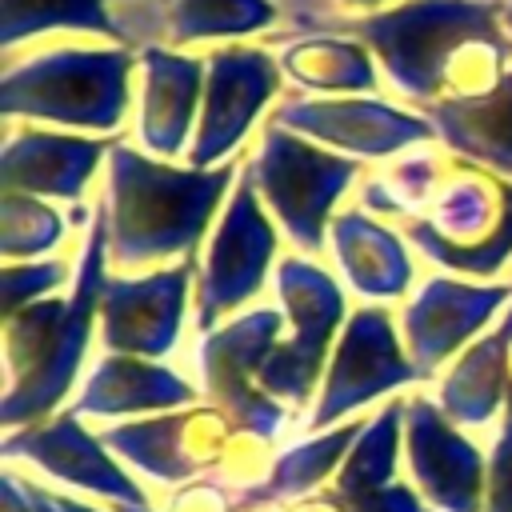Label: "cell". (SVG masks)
<instances>
[{
    "instance_id": "52a82bcc",
    "label": "cell",
    "mask_w": 512,
    "mask_h": 512,
    "mask_svg": "<svg viewBox=\"0 0 512 512\" xmlns=\"http://www.w3.org/2000/svg\"><path fill=\"white\" fill-rule=\"evenodd\" d=\"M272 284L280 312L288 316V336L260 368V388L288 408H304L316 404L312 396L320 392L328 356L340 340V328L348 324L344 284L304 252L280 256Z\"/></svg>"
},
{
    "instance_id": "f1b7e54d",
    "label": "cell",
    "mask_w": 512,
    "mask_h": 512,
    "mask_svg": "<svg viewBox=\"0 0 512 512\" xmlns=\"http://www.w3.org/2000/svg\"><path fill=\"white\" fill-rule=\"evenodd\" d=\"M444 172H448V160H440L436 152H416V156L392 164L384 176L364 180L360 184V208H368L380 220L384 216L416 220V216H424L428 200L436 196Z\"/></svg>"
},
{
    "instance_id": "cb8c5ba5",
    "label": "cell",
    "mask_w": 512,
    "mask_h": 512,
    "mask_svg": "<svg viewBox=\"0 0 512 512\" xmlns=\"http://www.w3.org/2000/svg\"><path fill=\"white\" fill-rule=\"evenodd\" d=\"M424 112L452 156L512 180V68L492 92L444 96Z\"/></svg>"
},
{
    "instance_id": "74e56055",
    "label": "cell",
    "mask_w": 512,
    "mask_h": 512,
    "mask_svg": "<svg viewBox=\"0 0 512 512\" xmlns=\"http://www.w3.org/2000/svg\"><path fill=\"white\" fill-rule=\"evenodd\" d=\"M112 8H136V4H148V0H108Z\"/></svg>"
},
{
    "instance_id": "2e32d148",
    "label": "cell",
    "mask_w": 512,
    "mask_h": 512,
    "mask_svg": "<svg viewBox=\"0 0 512 512\" xmlns=\"http://www.w3.org/2000/svg\"><path fill=\"white\" fill-rule=\"evenodd\" d=\"M404 468L432 512H484L488 504V456L436 396H404Z\"/></svg>"
},
{
    "instance_id": "5b68a950",
    "label": "cell",
    "mask_w": 512,
    "mask_h": 512,
    "mask_svg": "<svg viewBox=\"0 0 512 512\" xmlns=\"http://www.w3.org/2000/svg\"><path fill=\"white\" fill-rule=\"evenodd\" d=\"M404 236L444 272L472 280L504 272L512 264V180L456 156L424 216L404 220Z\"/></svg>"
},
{
    "instance_id": "836d02e7",
    "label": "cell",
    "mask_w": 512,
    "mask_h": 512,
    "mask_svg": "<svg viewBox=\"0 0 512 512\" xmlns=\"http://www.w3.org/2000/svg\"><path fill=\"white\" fill-rule=\"evenodd\" d=\"M4 512H32V504L24 496V484H20V476L12 468L4 472Z\"/></svg>"
},
{
    "instance_id": "e575fe53",
    "label": "cell",
    "mask_w": 512,
    "mask_h": 512,
    "mask_svg": "<svg viewBox=\"0 0 512 512\" xmlns=\"http://www.w3.org/2000/svg\"><path fill=\"white\" fill-rule=\"evenodd\" d=\"M20 484H24V496H28L32 512H60V504H56V496L48 488H40L36 480H20Z\"/></svg>"
},
{
    "instance_id": "d4e9b609",
    "label": "cell",
    "mask_w": 512,
    "mask_h": 512,
    "mask_svg": "<svg viewBox=\"0 0 512 512\" xmlns=\"http://www.w3.org/2000/svg\"><path fill=\"white\" fill-rule=\"evenodd\" d=\"M280 68L308 96H372L380 84L376 56L344 32L292 36L280 52Z\"/></svg>"
},
{
    "instance_id": "9a60e30c",
    "label": "cell",
    "mask_w": 512,
    "mask_h": 512,
    "mask_svg": "<svg viewBox=\"0 0 512 512\" xmlns=\"http://www.w3.org/2000/svg\"><path fill=\"white\" fill-rule=\"evenodd\" d=\"M512 280H460V276H428L400 304V336L412 364L424 380H436L476 336L488 332L492 320L508 312Z\"/></svg>"
},
{
    "instance_id": "30bf717a",
    "label": "cell",
    "mask_w": 512,
    "mask_h": 512,
    "mask_svg": "<svg viewBox=\"0 0 512 512\" xmlns=\"http://www.w3.org/2000/svg\"><path fill=\"white\" fill-rule=\"evenodd\" d=\"M408 384H428V380L412 364L404 336L396 328V316L384 304H360L348 312V324L340 328V340L328 356V368L308 416V432H324L344 420H356L360 408Z\"/></svg>"
},
{
    "instance_id": "83f0119b",
    "label": "cell",
    "mask_w": 512,
    "mask_h": 512,
    "mask_svg": "<svg viewBox=\"0 0 512 512\" xmlns=\"http://www.w3.org/2000/svg\"><path fill=\"white\" fill-rule=\"evenodd\" d=\"M48 32H84L132 48L128 28L108 0H4V52H16V44Z\"/></svg>"
},
{
    "instance_id": "484cf974",
    "label": "cell",
    "mask_w": 512,
    "mask_h": 512,
    "mask_svg": "<svg viewBox=\"0 0 512 512\" xmlns=\"http://www.w3.org/2000/svg\"><path fill=\"white\" fill-rule=\"evenodd\" d=\"M400 448H404V396L388 400L380 412H372L356 436V444L348 448L340 472L332 476L324 504L336 512L356 508L360 500L384 492L396 484V468H400Z\"/></svg>"
},
{
    "instance_id": "ac0fdd59",
    "label": "cell",
    "mask_w": 512,
    "mask_h": 512,
    "mask_svg": "<svg viewBox=\"0 0 512 512\" xmlns=\"http://www.w3.org/2000/svg\"><path fill=\"white\" fill-rule=\"evenodd\" d=\"M204 56L176 52L168 44L136 48V148L156 160H180L192 148L204 104Z\"/></svg>"
},
{
    "instance_id": "8d00e7d4",
    "label": "cell",
    "mask_w": 512,
    "mask_h": 512,
    "mask_svg": "<svg viewBox=\"0 0 512 512\" xmlns=\"http://www.w3.org/2000/svg\"><path fill=\"white\" fill-rule=\"evenodd\" d=\"M52 496H56L60 512H104V508H92V504H84V500H76V496H60V492H52Z\"/></svg>"
},
{
    "instance_id": "ffe728a7",
    "label": "cell",
    "mask_w": 512,
    "mask_h": 512,
    "mask_svg": "<svg viewBox=\"0 0 512 512\" xmlns=\"http://www.w3.org/2000/svg\"><path fill=\"white\" fill-rule=\"evenodd\" d=\"M128 28L132 48L144 44H204V40H244L268 36L284 24L276 0H148L136 8H116Z\"/></svg>"
},
{
    "instance_id": "277c9868",
    "label": "cell",
    "mask_w": 512,
    "mask_h": 512,
    "mask_svg": "<svg viewBox=\"0 0 512 512\" xmlns=\"http://www.w3.org/2000/svg\"><path fill=\"white\" fill-rule=\"evenodd\" d=\"M136 48L108 44H52L28 56H4L0 108L12 120L44 128H76L84 136H112L132 108Z\"/></svg>"
},
{
    "instance_id": "f35d334b",
    "label": "cell",
    "mask_w": 512,
    "mask_h": 512,
    "mask_svg": "<svg viewBox=\"0 0 512 512\" xmlns=\"http://www.w3.org/2000/svg\"><path fill=\"white\" fill-rule=\"evenodd\" d=\"M112 512H156V508H124V504H112Z\"/></svg>"
},
{
    "instance_id": "4fadbf2b",
    "label": "cell",
    "mask_w": 512,
    "mask_h": 512,
    "mask_svg": "<svg viewBox=\"0 0 512 512\" xmlns=\"http://www.w3.org/2000/svg\"><path fill=\"white\" fill-rule=\"evenodd\" d=\"M200 256H188L168 268L108 276L100 296V344L104 352L164 360L184 332L188 304L196 292Z\"/></svg>"
},
{
    "instance_id": "5bb4252c",
    "label": "cell",
    "mask_w": 512,
    "mask_h": 512,
    "mask_svg": "<svg viewBox=\"0 0 512 512\" xmlns=\"http://www.w3.org/2000/svg\"><path fill=\"white\" fill-rule=\"evenodd\" d=\"M236 428L212 404H192L160 416L120 420L100 432L120 464H132L152 484H192L224 464Z\"/></svg>"
},
{
    "instance_id": "7402d4cb",
    "label": "cell",
    "mask_w": 512,
    "mask_h": 512,
    "mask_svg": "<svg viewBox=\"0 0 512 512\" xmlns=\"http://www.w3.org/2000/svg\"><path fill=\"white\" fill-rule=\"evenodd\" d=\"M328 248L340 272V284L368 304L408 300L416 280V260L408 252V236L372 216L368 208L352 204L332 216Z\"/></svg>"
},
{
    "instance_id": "d6986e66",
    "label": "cell",
    "mask_w": 512,
    "mask_h": 512,
    "mask_svg": "<svg viewBox=\"0 0 512 512\" xmlns=\"http://www.w3.org/2000/svg\"><path fill=\"white\" fill-rule=\"evenodd\" d=\"M112 140L64 132V128H8L4 140V192H28L40 200L80 204L100 164H108Z\"/></svg>"
},
{
    "instance_id": "7c38bea8",
    "label": "cell",
    "mask_w": 512,
    "mask_h": 512,
    "mask_svg": "<svg viewBox=\"0 0 512 512\" xmlns=\"http://www.w3.org/2000/svg\"><path fill=\"white\" fill-rule=\"evenodd\" d=\"M204 104L188 148V164L220 168L248 140L272 100H280L284 68L268 44H224L204 56Z\"/></svg>"
},
{
    "instance_id": "1f68e13d",
    "label": "cell",
    "mask_w": 512,
    "mask_h": 512,
    "mask_svg": "<svg viewBox=\"0 0 512 512\" xmlns=\"http://www.w3.org/2000/svg\"><path fill=\"white\" fill-rule=\"evenodd\" d=\"M484 512H512V380H508V404L496 428V444L488 452V504Z\"/></svg>"
},
{
    "instance_id": "e0dca14e",
    "label": "cell",
    "mask_w": 512,
    "mask_h": 512,
    "mask_svg": "<svg viewBox=\"0 0 512 512\" xmlns=\"http://www.w3.org/2000/svg\"><path fill=\"white\" fill-rule=\"evenodd\" d=\"M4 460H24L44 476L72 484L88 496H100L108 504L152 508L144 484L132 480V472L112 456V448L92 428H84V416H76L72 408L40 424L4 432Z\"/></svg>"
},
{
    "instance_id": "4316f807",
    "label": "cell",
    "mask_w": 512,
    "mask_h": 512,
    "mask_svg": "<svg viewBox=\"0 0 512 512\" xmlns=\"http://www.w3.org/2000/svg\"><path fill=\"white\" fill-rule=\"evenodd\" d=\"M360 428H364V420H344V424L312 432L308 440L280 452L268 464V472L256 484H248V492L236 500V512H252L256 504H272V500H292V496H304V492L328 484L340 472V464H344L348 448L356 444Z\"/></svg>"
},
{
    "instance_id": "7a4b0ae2",
    "label": "cell",
    "mask_w": 512,
    "mask_h": 512,
    "mask_svg": "<svg viewBox=\"0 0 512 512\" xmlns=\"http://www.w3.org/2000/svg\"><path fill=\"white\" fill-rule=\"evenodd\" d=\"M108 204L92 208L72 296H48L4 316V428L40 424L72 396L92 348V320L108 284Z\"/></svg>"
},
{
    "instance_id": "d6a6232c",
    "label": "cell",
    "mask_w": 512,
    "mask_h": 512,
    "mask_svg": "<svg viewBox=\"0 0 512 512\" xmlns=\"http://www.w3.org/2000/svg\"><path fill=\"white\" fill-rule=\"evenodd\" d=\"M232 492L212 484V480H192L188 488H180L168 504V512H236V504L228 500Z\"/></svg>"
},
{
    "instance_id": "4dcf8cb0",
    "label": "cell",
    "mask_w": 512,
    "mask_h": 512,
    "mask_svg": "<svg viewBox=\"0 0 512 512\" xmlns=\"http://www.w3.org/2000/svg\"><path fill=\"white\" fill-rule=\"evenodd\" d=\"M68 280H76V272L60 256L4 264V272H0V284H4V316L16 312V308H24V304H36V300L56 296V288L68 284Z\"/></svg>"
},
{
    "instance_id": "603a6c76",
    "label": "cell",
    "mask_w": 512,
    "mask_h": 512,
    "mask_svg": "<svg viewBox=\"0 0 512 512\" xmlns=\"http://www.w3.org/2000/svg\"><path fill=\"white\" fill-rule=\"evenodd\" d=\"M508 356H512V304L508 312L476 336L436 380V404L452 424L488 428L504 416L508 404Z\"/></svg>"
},
{
    "instance_id": "f546056e",
    "label": "cell",
    "mask_w": 512,
    "mask_h": 512,
    "mask_svg": "<svg viewBox=\"0 0 512 512\" xmlns=\"http://www.w3.org/2000/svg\"><path fill=\"white\" fill-rule=\"evenodd\" d=\"M0 248H4V260H44L60 248L68 224L64 216L40 200V196H28V192H4V212H0Z\"/></svg>"
},
{
    "instance_id": "d590c367",
    "label": "cell",
    "mask_w": 512,
    "mask_h": 512,
    "mask_svg": "<svg viewBox=\"0 0 512 512\" xmlns=\"http://www.w3.org/2000/svg\"><path fill=\"white\" fill-rule=\"evenodd\" d=\"M388 4H396V0H336V8L340 12H376V8H388Z\"/></svg>"
},
{
    "instance_id": "6da1fadb",
    "label": "cell",
    "mask_w": 512,
    "mask_h": 512,
    "mask_svg": "<svg viewBox=\"0 0 512 512\" xmlns=\"http://www.w3.org/2000/svg\"><path fill=\"white\" fill-rule=\"evenodd\" d=\"M108 260L120 272L168 268L200 252L236 188V164L196 168L156 160L136 144L108 148Z\"/></svg>"
},
{
    "instance_id": "8992f818",
    "label": "cell",
    "mask_w": 512,
    "mask_h": 512,
    "mask_svg": "<svg viewBox=\"0 0 512 512\" xmlns=\"http://www.w3.org/2000/svg\"><path fill=\"white\" fill-rule=\"evenodd\" d=\"M244 176L296 252L316 256L328 244L340 196L360 180V160L312 144L280 124H264L256 152L244 160Z\"/></svg>"
},
{
    "instance_id": "8fae6325",
    "label": "cell",
    "mask_w": 512,
    "mask_h": 512,
    "mask_svg": "<svg viewBox=\"0 0 512 512\" xmlns=\"http://www.w3.org/2000/svg\"><path fill=\"white\" fill-rule=\"evenodd\" d=\"M312 144H324L352 160H392L408 148L436 144L428 112L400 108L380 96H308L284 92L268 116Z\"/></svg>"
},
{
    "instance_id": "ba28073f",
    "label": "cell",
    "mask_w": 512,
    "mask_h": 512,
    "mask_svg": "<svg viewBox=\"0 0 512 512\" xmlns=\"http://www.w3.org/2000/svg\"><path fill=\"white\" fill-rule=\"evenodd\" d=\"M280 328H284L280 304H256L236 312L220 328L204 332L196 348L204 400L220 408L236 432H248L268 444L292 424V408L260 388V368L276 352Z\"/></svg>"
},
{
    "instance_id": "60d3db41",
    "label": "cell",
    "mask_w": 512,
    "mask_h": 512,
    "mask_svg": "<svg viewBox=\"0 0 512 512\" xmlns=\"http://www.w3.org/2000/svg\"><path fill=\"white\" fill-rule=\"evenodd\" d=\"M508 8H512V0H508Z\"/></svg>"
},
{
    "instance_id": "44dd1931",
    "label": "cell",
    "mask_w": 512,
    "mask_h": 512,
    "mask_svg": "<svg viewBox=\"0 0 512 512\" xmlns=\"http://www.w3.org/2000/svg\"><path fill=\"white\" fill-rule=\"evenodd\" d=\"M204 392L164 360L104 352L84 376L72 412L92 420H140L200 404Z\"/></svg>"
},
{
    "instance_id": "ab89813d",
    "label": "cell",
    "mask_w": 512,
    "mask_h": 512,
    "mask_svg": "<svg viewBox=\"0 0 512 512\" xmlns=\"http://www.w3.org/2000/svg\"><path fill=\"white\" fill-rule=\"evenodd\" d=\"M504 28H508V32H512V8H508V12H504Z\"/></svg>"
},
{
    "instance_id": "9c48e42d",
    "label": "cell",
    "mask_w": 512,
    "mask_h": 512,
    "mask_svg": "<svg viewBox=\"0 0 512 512\" xmlns=\"http://www.w3.org/2000/svg\"><path fill=\"white\" fill-rule=\"evenodd\" d=\"M280 224L272 220V212L264 208L260 192L252 188V180L240 172L224 212L216 216L204 256H200V272H196V292H192V308H196V328L212 332L224 324V316L244 312V304H252L268 276L276 272V252H280Z\"/></svg>"
},
{
    "instance_id": "3957f363",
    "label": "cell",
    "mask_w": 512,
    "mask_h": 512,
    "mask_svg": "<svg viewBox=\"0 0 512 512\" xmlns=\"http://www.w3.org/2000/svg\"><path fill=\"white\" fill-rule=\"evenodd\" d=\"M504 0H396L376 12H332L320 32L356 36L388 76L392 92L416 108L448 96L456 60L484 40L512 36Z\"/></svg>"
}]
</instances>
